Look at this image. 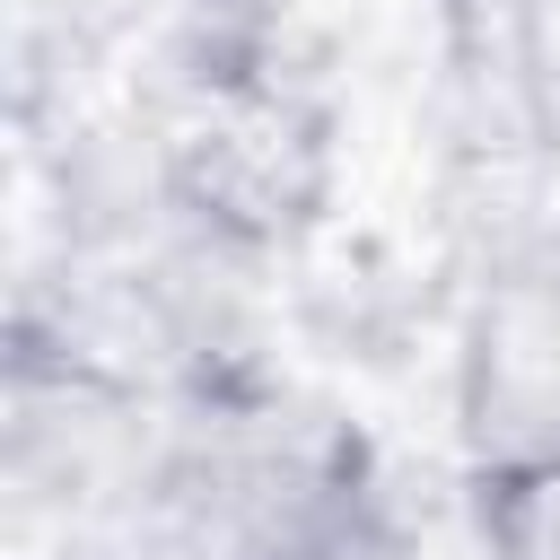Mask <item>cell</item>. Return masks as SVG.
<instances>
[{"label": "cell", "mask_w": 560, "mask_h": 560, "mask_svg": "<svg viewBox=\"0 0 560 560\" xmlns=\"http://www.w3.org/2000/svg\"><path fill=\"white\" fill-rule=\"evenodd\" d=\"M499 52H508V96H516L525 131L560 140V0H508Z\"/></svg>", "instance_id": "obj_6"}, {"label": "cell", "mask_w": 560, "mask_h": 560, "mask_svg": "<svg viewBox=\"0 0 560 560\" xmlns=\"http://www.w3.org/2000/svg\"><path fill=\"white\" fill-rule=\"evenodd\" d=\"M18 560H131L114 542H18Z\"/></svg>", "instance_id": "obj_8"}, {"label": "cell", "mask_w": 560, "mask_h": 560, "mask_svg": "<svg viewBox=\"0 0 560 560\" xmlns=\"http://www.w3.org/2000/svg\"><path fill=\"white\" fill-rule=\"evenodd\" d=\"M516 262L560 271V140H534V184H525V236Z\"/></svg>", "instance_id": "obj_7"}, {"label": "cell", "mask_w": 560, "mask_h": 560, "mask_svg": "<svg viewBox=\"0 0 560 560\" xmlns=\"http://www.w3.org/2000/svg\"><path fill=\"white\" fill-rule=\"evenodd\" d=\"M464 490H472L481 560H560V464L508 472V481H464Z\"/></svg>", "instance_id": "obj_5"}, {"label": "cell", "mask_w": 560, "mask_h": 560, "mask_svg": "<svg viewBox=\"0 0 560 560\" xmlns=\"http://www.w3.org/2000/svg\"><path fill=\"white\" fill-rule=\"evenodd\" d=\"M455 455L464 481L560 464V271L499 262L455 324Z\"/></svg>", "instance_id": "obj_4"}, {"label": "cell", "mask_w": 560, "mask_h": 560, "mask_svg": "<svg viewBox=\"0 0 560 560\" xmlns=\"http://www.w3.org/2000/svg\"><path fill=\"white\" fill-rule=\"evenodd\" d=\"M140 534L166 560H394L376 446L254 368L175 402Z\"/></svg>", "instance_id": "obj_1"}, {"label": "cell", "mask_w": 560, "mask_h": 560, "mask_svg": "<svg viewBox=\"0 0 560 560\" xmlns=\"http://www.w3.org/2000/svg\"><path fill=\"white\" fill-rule=\"evenodd\" d=\"M236 9H280V0H236Z\"/></svg>", "instance_id": "obj_9"}, {"label": "cell", "mask_w": 560, "mask_h": 560, "mask_svg": "<svg viewBox=\"0 0 560 560\" xmlns=\"http://www.w3.org/2000/svg\"><path fill=\"white\" fill-rule=\"evenodd\" d=\"M175 402L44 315H9L0 368V481L18 542H114L149 516Z\"/></svg>", "instance_id": "obj_3"}, {"label": "cell", "mask_w": 560, "mask_h": 560, "mask_svg": "<svg viewBox=\"0 0 560 560\" xmlns=\"http://www.w3.org/2000/svg\"><path fill=\"white\" fill-rule=\"evenodd\" d=\"M332 175H341V140L324 96L245 44L184 61V79L158 105V140H149L158 210L236 262L289 254L332 210Z\"/></svg>", "instance_id": "obj_2"}]
</instances>
